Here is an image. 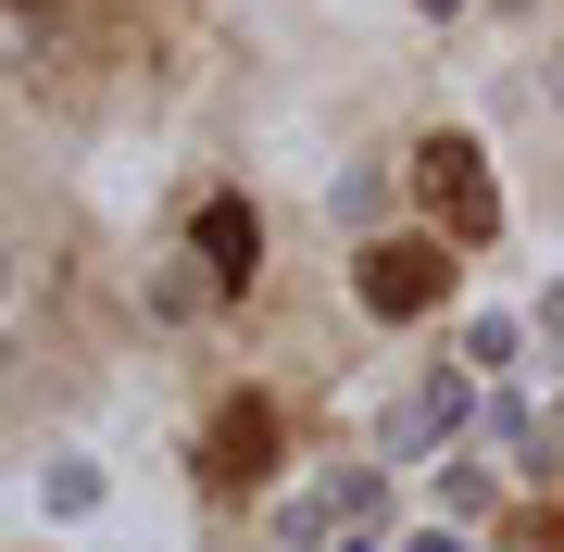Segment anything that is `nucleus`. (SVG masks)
<instances>
[{"label": "nucleus", "instance_id": "f03ea898", "mask_svg": "<svg viewBox=\"0 0 564 552\" xmlns=\"http://www.w3.org/2000/svg\"><path fill=\"white\" fill-rule=\"evenodd\" d=\"M263 465H276V414H263V402H226L214 440H202V477H214V490H263Z\"/></svg>", "mask_w": 564, "mask_h": 552}, {"label": "nucleus", "instance_id": "7ed1b4c3", "mask_svg": "<svg viewBox=\"0 0 564 552\" xmlns=\"http://www.w3.org/2000/svg\"><path fill=\"white\" fill-rule=\"evenodd\" d=\"M414 176L452 202V239H489V226H502V202H489V176H477V139H426Z\"/></svg>", "mask_w": 564, "mask_h": 552}, {"label": "nucleus", "instance_id": "f257e3e1", "mask_svg": "<svg viewBox=\"0 0 564 552\" xmlns=\"http://www.w3.org/2000/svg\"><path fill=\"white\" fill-rule=\"evenodd\" d=\"M351 289H364V314H389V327H402V314H440L452 302V251L440 239H377L351 264Z\"/></svg>", "mask_w": 564, "mask_h": 552}, {"label": "nucleus", "instance_id": "20e7f679", "mask_svg": "<svg viewBox=\"0 0 564 552\" xmlns=\"http://www.w3.org/2000/svg\"><path fill=\"white\" fill-rule=\"evenodd\" d=\"M188 239H202V264H214V289H251V264H263V214L239 202V188L188 214Z\"/></svg>", "mask_w": 564, "mask_h": 552}]
</instances>
